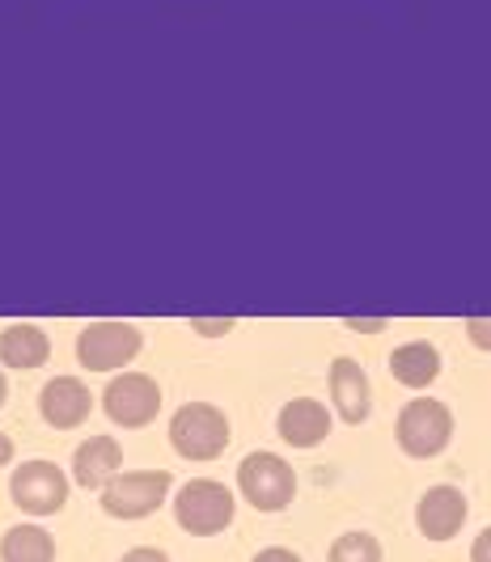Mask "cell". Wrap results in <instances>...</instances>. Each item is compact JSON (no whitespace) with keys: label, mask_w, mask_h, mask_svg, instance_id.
Instances as JSON below:
<instances>
[{"label":"cell","mask_w":491,"mask_h":562,"mask_svg":"<svg viewBox=\"0 0 491 562\" xmlns=\"http://www.w3.org/2000/svg\"><path fill=\"white\" fill-rule=\"evenodd\" d=\"M230 415L221 406H212V402H187L170 419V445L187 461H216L221 452L230 449Z\"/></svg>","instance_id":"6da1fadb"},{"label":"cell","mask_w":491,"mask_h":562,"mask_svg":"<svg viewBox=\"0 0 491 562\" xmlns=\"http://www.w3.org/2000/svg\"><path fill=\"white\" fill-rule=\"evenodd\" d=\"M233 507H237V499H233V491L225 482L196 479L174 495V520H178L182 533L216 537L233 525Z\"/></svg>","instance_id":"7a4b0ae2"},{"label":"cell","mask_w":491,"mask_h":562,"mask_svg":"<svg viewBox=\"0 0 491 562\" xmlns=\"http://www.w3.org/2000/svg\"><path fill=\"white\" fill-rule=\"evenodd\" d=\"M394 436H399V449L406 457H415V461L440 457L445 445L454 440V411L445 402H436V397H411L399 411Z\"/></svg>","instance_id":"3957f363"},{"label":"cell","mask_w":491,"mask_h":562,"mask_svg":"<svg viewBox=\"0 0 491 562\" xmlns=\"http://www.w3.org/2000/svg\"><path fill=\"white\" fill-rule=\"evenodd\" d=\"M237 495L255 512H284L297 499V474L276 452H250L237 465Z\"/></svg>","instance_id":"277c9868"},{"label":"cell","mask_w":491,"mask_h":562,"mask_svg":"<svg viewBox=\"0 0 491 562\" xmlns=\"http://www.w3.org/2000/svg\"><path fill=\"white\" fill-rule=\"evenodd\" d=\"M170 486L174 479L166 470H119L98 495H102V512L107 516H115V520H141V516H153L157 507L166 504Z\"/></svg>","instance_id":"5b68a950"},{"label":"cell","mask_w":491,"mask_h":562,"mask_svg":"<svg viewBox=\"0 0 491 562\" xmlns=\"http://www.w3.org/2000/svg\"><path fill=\"white\" fill-rule=\"evenodd\" d=\"M141 347H145V335L132 322H89L77 335V360L86 372H115L132 364Z\"/></svg>","instance_id":"8992f818"},{"label":"cell","mask_w":491,"mask_h":562,"mask_svg":"<svg viewBox=\"0 0 491 562\" xmlns=\"http://www.w3.org/2000/svg\"><path fill=\"white\" fill-rule=\"evenodd\" d=\"M68 491L72 486L64 479V470L52 461H22L9 479V499L26 516H56L68 504Z\"/></svg>","instance_id":"52a82bcc"},{"label":"cell","mask_w":491,"mask_h":562,"mask_svg":"<svg viewBox=\"0 0 491 562\" xmlns=\"http://www.w3.org/2000/svg\"><path fill=\"white\" fill-rule=\"evenodd\" d=\"M102 411H107V419L123 427V431H141L148 423L157 419V411H161V385L145 376V372H123L115 376L111 385H107V394H102Z\"/></svg>","instance_id":"ba28073f"},{"label":"cell","mask_w":491,"mask_h":562,"mask_svg":"<svg viewBox=\"0 0 491 562\" xmlns=\"http://www.w3.org/2000/svg\"><path fill=\"white\" fill-rule=\"evenodd\" d=\"M326 385H331V402H335V415L339 419L351 423V427H360V423L369 419V411H373V385H369V372L356 364V360L339 356L331 364Z\"/></svg>","instance_id":"9c48e42d"},{"label":"cell","mask_w":491,"mask_h":562,"mask_svg":"<svg viewBox=\"0 0 491 562\" xmlns=\"http://www.w3.org/2000/svg\"><path fill=\"white\" fill-rule=\"evenodd\" d=\"M466 512H470V504H466V495L458 486H433L415 504V529L428 541H449V537L462 533Z\"/></svg>","instance_id":"30bf717a"},{"label":"cell","mask_w":491,"mask_h":562,"mask_svg":"<svg viewBox=\"0 0 491 562\" xmlns=\"http://www.w3.org/2000/svg\"><path fill=\"white\" fill-rule=\"evenodd\" d=\"M89 411H93V394H89V385H81L77 376H56L38 394V415L47 419V427H56V431L81 427L89 419Z\"/></svg>","instance_id":"8fae6325"},{"label":"cell","mask_w":491,"mask_h":562,"mask_svg":"<svg viewBox=\"0 0 491 562\" xmlns=\"http://www.w3.org/2000/svg\"><path fill=\"white\" fill-rule=\"evenodd\" d=\"M276 431L292 449H319L322 440L331 436V411L322 406L319 397H292V402H284V411L276 419Z\"/></svg>","instance_id":"7c38bea8"},{"label":"cell","mask_w":491,"mask_h":562,"mask_svg":"<svg viewBox=\"0 0 491 562\" xmlns=\"http://www.w3.org/2000/svg\"><path fill=\"white\" fill-rule=\"evenodd\" d=\"M119 470H123V449L115 436H89L86 445H77L72 452V479L86 491H102Z\"/></svg>","instance_id":"4fadbf2b"},{"label":"cell","mask_w":491,"mask_h":562,"mask_svg":"<svg viewBox=\"0 0 491 562\" xmlns=\"http://www.w3.org/2000/svg\"><path fill=\"white\" fill-rule=\"evenodd\" d=\"M52 360V338L43 326L34 322H18V326H4L0 330V364L30 372V368H43Z\"/></svg>","instance_id":"5bb4252c"},{"label":"cell","mask_w":491,"mask_h":562,"mask_svg":"<svg viewBox=\"0 0 491 562\" xmlns=\"http://www.w3.org/2000/svg\"><path fill=\"white\" fill-rule=\"evenodd\" d=\"M390 372H394V381L406 385V390H428L436 376H440V351H436L428 338L403 342L390 356Z\"/></svg>","instance_id":"9a60e30c"},{"label":"cell","mask_w":491,"mask_h":562,"mask_svg":"<svg viewBox=\"0 0 491 562\" xmlns=\"http://www.w3.org/2000/svg\"><path fill=\"white\" fill-rule=\"evenodd\" d=\"M0 562H56V537L43 525H13L0 537Z\"/></svg>","instance_id":"2e32d148"},{"label":"cell","mask_w":491,"mask_h":562,"mask_svg":"<svg viewBox=\"0 0 491 562\" xmlns=\"http://www.w3.org/2000/svg\"><path fill=\"white\" fill-rule=\"evenodd\" d=\"M381 559H386L381 541L373 533H360V529L339 533L331 541V550H326V562H381Z\"/></svg>","instance_id":"e0dca14e"},{"label":"cell","mask_w":491,"mask_h":562,"mask_svg":"<svg viewBox=\"0 0 491 562\" xmlns=\"http://www.w3.org/2000/svg\"><path fill=\"white\" fill-rule=\"evenodd\" d=\"M233 326H237V322H233V317H221V322H200V317H191V330H196V335H208V338H216V335H230Z\"/></svg>","instance_id":"ac0fdd59"},{"label":"cell","mask_w":491,"mask_h":562,"mask_svg":"<svg viewBox=\"0 0 491 562\" xmlns=\"http://www.w3.org/2000/svg\"><path fill=\"white\" fill-rule=\"evenodd\" d=\"M119 562H170V554H161L157 546H136V550H127Z\"/></svg>","instance_id":"d6986e66"},{"label":"cell","mask_w":491,"mask_h":562,"mask_svg":"<svg viewBox=\"0 0 491 562\" xmlns=\"http://www.w3.org/2000/svg\"><path fill=\"white\" fill-rule=\"evenodd\" d=\"M255 562H305L301 554H292L289 546H267L263 554H255Z\"/></svg>","instance_id":"ffe728a7"},{"label":"cell","mask_w":491,"mask_h":562,"mask_svg":"<svg viewBox=\"0 0 491 562\" xmlns=\"http://www.w3.org/2000/svg\"><path fill=\"white\" fill-rule=\"evenodd\" d=\"M381 326H386V322H356V317L347 322V330H365V335H377Z\"/></svg>","instance_id":"44dd1931"},{"label":"cell","mask_w":491,"mask_h":562,"mask_svg":"<svg viewBox=\"0 0 491 562\" xmlns=\"http://www.w3.org/2000/svg\"><path fill=\"white\" fill-rule=\"evenodd\" d=\"M488 541H491L488 533H479V537H475V562H488Z\"/></svg>","instance_id":"7402d4cb"},{"label":"cell","mask_w":491,"mask_h":562,"mask_svg":"<svg viewBox=\"0 0 491 562\" xmlns=\"http://www.w3.org/2000/svg\"><path fill=\"white\" fill-rule=\"evenodd\" d=\"M9 461H13V440L0 431V465H9Z\"/></svg>","instance_id":"603a6c76"},{"label":"cell","mask_w":491,"mask_h":562,"mask_svg":"<svg viewBox=\"0 0 491 562\" xmlns=\"http://www.w3.org/2000/svg\"><path fill=\"white\" fill-rule=\"evenodd\" d=\"M4 397H9V381H4V372H0V406H4Z\"/></svg>","instance_id":"cb8c5ba5"}]
</instances>
